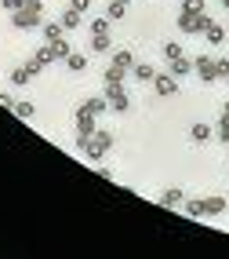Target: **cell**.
Masks as SVG:
<instances>
[{"label": "cell", "mask_w": 229, "mask_h": 259, "mask_svg": "<svg viewBox=\"0 0 229 259\" xmlns=\"http://www.w3.org/2000/svg\"><path fill=\"white\" fill-rule=\"evenodd\" d=\"M11 26H15V29H40V26H44V8H40V0L15 11V15H11Z\"/></svg>", "instance_id": "obj_1"}, {"label": "cell", "mask_w": 229, "mask_h": 259, "mask_svg": "<svg viewBox=\"0 0 229 259\" xmlns=\"http://www.w3.org/2000/svg\"><path fill=\"white\" fill-rule=\"evenodd\" d=\"M80 150H84V157H87V161H102L105 153L113 150V135H109V132H95L91 139H84V143H80Z\"/></svg>", "instance_id": "obj_2"}, {"label": "cell", "mask_w": 229, "mask_h": 259, "mask_svg": "<svg viewBox=\"0 0 229 259\" xmlns=\"http://www.w3.org/2000/svg\"><path fill=\"white\" fill-rule=\"evenodd\" d=\"M225 197H204V201H186V215L200 219V215H222L225 212Z\"/></svg>", "instance_id": "obj_3"}, {"label": "cell", "mask_w": 229, "mask_h": 259, "mask_svg": "<svg viewBox=\"0 0 229 259\" xmlns=\"http://www.w3.org/2000/svg\"><path fill=\"white\" fill-rule=\"evenodd\" d=\"M207 26H211V15H193V11L179 15V29L186 33V37H193V33H207Z\"/></svg>", "instance_id": "obj_4"}, {"label": "cell", "mask_w": 229, "mask_h": 259, "mask_svg": "<svg viewBox=\"0 0 229 259\" xmlns=\"http://www.w3.org/2000/svg\"><path fill=\"white\" fill-rule=\"evenodd\" d=\"M193 73H197L204 84L218 80V59H211V55H197V59H193Z\"/></svg>", "instance_id": "obj_5"}, {"label": "cell", "mask_w": 229, "mask_h": 259, "mask_svg": "<svg viewBox=\"0 0 229 259\" xmlns=\"http://www.w3.org/2000/svg\"><path fill=\"white\" fill-rule=\"evenodd\" d=\"M98 128H95V113L91 110H84V106H77V143H84V139H91Z\"/></svg>", "instance_id": "obj_6"}, {"label": "cell", "mask_w": 229, "mask_h": 259, "mask_svg": "<svg viewBox=\"0 0 229 259\" xmlns=\"http://www.w3.org/2000/svg\"><path fill=\"white\" fill-rule=\"evenodd\" d=\"M105 99H109V106H113L117 113H128V106H131L124 84H105Z\"/></svg>", "instance_id": "obj_7"}, {"label": "cell", "mask_w": 229, "mask_h": 259, "mask_svg": "<svg viewBox=\"0 0 229 259\" xmlns=\"http://www.w3.org/2000/svg\"><path fill=\"white\" fill-rule=\"evenodd\" d=\"M51 62H59V55H55V48H51V44H44V48H37V55H33V59H29V66H33V70H37V73H40V70H47V66H51Z\"/></svg>", "instance_id": "obj_8"}, {"label": "cell", "mask_w": 229, "mask_h": 259, "mask_svg": "<svg viewBox=\"0 0 229 259\" xmlns=\"http://www.w3.org/2000/svg\"><path fill=\"white\" fill-rule=\"evenodd\" d=\"M153 88H156V95H175V92H179V80H175L171 73H156V80H153Z\"/></svg>", "instance_id": "obj_9"}, {"label": "cell", "mask_w": 229, "mask_h": 259, "mask_svg": "<svg viewBox=\"0 0 229 259\" xmlns=\"http://www.w3.org/2000/svg\"><path fill=\"white\" fill-rule=\"evenodd\" d=\"M33 77H37V70H33L29 62H22V66H15V70H11V84H15V88H22V84H29Z\"/></svg>", "instance_id": "obj_10"}, {"label": "cell", "mask_w": 229, "mask_h": 259, "mask_svg": "<svg viewBox=\"0 0 229 259\" xmlns=\"http://www.w3.org/2000/svg\"><path fill=\"white\" fill-rule=\"evenodd\" d=\"M131 77H135L138 84H153V80H156V70H153L149 62H135V70H131Z\"/></svg>", "instance_id": "obj_11"}, {"label": "cell", "mask_w": 229, "mask_h": 259, "mask_svg": "<svg viewBox=\"0 0 229 259\" xmlns=\"http://www.w3.org/2000/svg\"><path fill=\"white\" fill-rule=\"evenodd\" d=\"M62 62H66V70H69V73H84V70H87V55H80V51H69Z\"/></svg>", "instance_id": "obj_12"}, {"label": "cell", "mask_w": 229, "mask_h": 259, "mask_svg": "<svg viewBox=\"0 0 229 259\" xmlns=\"http://www.w3.org/2000/svg\"><path fill=\"white\" fill-rule=\"evenodd\" d=\"M167 73L175 77V80H179V77H189L193 73V62L182 55V59H175V62H167Z\"/></svg>", "instance_id": "obj_13"}, {"label": "cell", "mask_w": 229, "mask_h": 259, "mask_svg": "<svg viewBox=\"0 0 229 259\" xmlns=\"http://www.w3.org/2000/svg\"><path fill=\"white\" fill-rule=\"evenodd\" d=\"M40 33H44V40H47V44H55V40H62V33H66V26L51 19V22H44V26H40Z\"/></svg>", "instance_id": "obj_14"}, {"label": "cell", "mask_w": 229, "mask_h": 259, "mask_svg": "<svg viewBox=\"0 0 229 259\" xmlns=\"http://www.w3.org/2000/svg\"><path fill=\"white\" fill-rule=\"evenodd\" d=\"M109 66H117V70L131 73V70H135V55H131V51H113V62H109Z\"/></svg>", "instance_id": "obj_15"}, {"label": "cell", "mask_w": 229, "mask_h": 259, "mask_svg": "<svg viewBox=\"0 0 229 259\" xmlns=\"http://www.w3.org/2000/svg\"><path fill=\"white\" fill-rule=\"evenodd\" d=\"M211 135H215V128H207V124H204V120H197V124H193V128H189V139H193V143H207V139H211Z\"/></svg>", "instance_id": "obj_16"}, {"label": "cell", "mask_w": 229, "mask_h": 259, "mask_svg": "<svg viewBox=\"0 0 229 259\" xmlns=\"http://www.w3.org/2000/svg\"><path fill=\"white\" fill-rule=\"evenodd\" d=\"M80 106H84V110H91L95 117H102L105 110H109V99H98V95H91V99H84Z\"/></svg>", "instance_id": "obj_17"}, {"label": "cell", "mask_w": 229, "mask_h": 259, "mask_svg": "<svg viewBox=\"0 0 229 259\" xmlns=\"http://www.w3.org/2000/svg\"><path fill=\"white\" fill-rule=\"evenodd\" d=\"M156 201H160L164 208H179V204H182V190H171V186H167V190H164V194L156 197Z\"/></svg>", "instance_id": "obj_18"}, {"label": "cell", "mask_w": 229, "mask_h": 259, "mask_svg": "<svg viewBox=\"0 0 229 259\" xmlns=\"http://www.w3.org/2000/svg\"><path fill=\"white\" fill-rule=\"evenodd\" d=\"M59 22L66 26V33H69V29H77V26H80V11H73V8H66V11H62V19H59Z\"/></svg>", "instance_id": "obj_19"}, {"label": "cell", "mask_w": 229, "mask_h": 259, "mask_svg": "<svg viewBox=\"0 0 229 259\" xmlns=\"http://www.w3.org/2000/svg\"><path fill=\"white\" fill-rule=\"evenodd\" d=\"M105 15H109V19H124V15H128V0H109Z\"/></svg>", "instance_id": "obj_20"}, {"label": "cell", "mask_w": 229, "mask_h": 259, "mask_svg": "<svg viewBox=\"0 0 229 259\" xmlns=\"http://www.w3.org/2000/svg\"><path fill=\"white\" fill-rule=\"evenodd\" d=\"M124 77H128V73H124V70H117V66H105V73H102L105 84H124Z\"/></svg>", "instance_id": "obj_21"}, {"label": "cell", "mask_w": 229, "mask_h": 259, "mask_svg": "<svg viewBox=\"0 0 229 259\" xmlns=\"http://www.w3.org/2000/svg\"><path fill=\"white\" fill-rule=\"evenodd\" d=\"M109 22H113L109 15H102V19H95V22H91V37H105V33H109Z\"/></svg>", "instance_id": "obj_22"}, {"label": "cell", "mask_w": 229, "mask_h": 259, "mask_svg": "<svg viewBox=\"0 0 229 259\" xmlns=\"http://www.w3.org/2000/svg\"><path fill=\"white\" fill-rule=\"evenodd\" d=\"M109 33H105V37H91V51H95V55H105V51H109Z\"/></svg>", "instance_id": "obj_23"}, {"label": "cell", "mask_w": 229, "mask_h": 259, "mask_svg": "<svg viewBox=\"0 0 229 259\" xmlns=\"http://www.w3.org/2000/svg\"><path fill=\"white\" fill-rule=\"evenodd\" d=\"M160 51H164V59H167V62H175V59H182V44H175V40H167V44H164Z\"/></svg>", "instance_id": "obj_24"}, {"label": "cell", "mask_w": 229, "mask_h": 259, "mask_svg": "<svg viewBox=\"0 0 229 259\" xmlns=\"http://www.w3.org/2000/svg\"><path fill=\"white\" fill-rule=\"evenodd\" d=\"M215 139H218L222 146H229V117H222V120H218V128H215Z\"/></svg>", "instance_id": "obj_25"}, {"label": "cell", "mask_w": 229, "mask_h": 259, "mask_svg": "<svg viewBox=\"0 0 229 259\" xmlns=\"http://www.w3.org/2000/svg\"><path fill=\"white\" fill-rule=\"evenodd\" d=\"M204 37H207L211 44H222V40H225V29H222V26H215V22H211V26H207V33H204Z\"/></svg>", "instance_id": "obj_26"}, {"label": "cell", "mask_w": 229, "mask_h": 259, "mask_svg": "<svg viewBox=\"0 0 229 259\" xmlns=\"http://www.w3.org/2000/svg\"><path fill=\"white\" fill-rule=\"evenodd\" d=\"M11 110H15V113H19L22 120H29V117H33V102H15V106H11Z\"/></svg>", "instance_id": "obj_27"}, {"label": "cell", "mask_w": 229, "mask_h": 259, "mask_svg": "<svg viewBox=\"0 0 229 259\" xmlns=\"http://www.w3.org/2000/svg\"><path fill=\"white\" fill-rule=\"evenodd\" d=\"M182 11H193V15H204V0H182Z\"/></svg>", "instance_id": "obj_28"}, {"label": "cell", "mask_w": 229, "mask_h": 259, "mask_svg": "<svg viewBox=\"0 0 229 259\" xmlns=\"http://www.w3.org/2000/svg\"><path fill=\"white\" fill-rule=\"evenodd\" d=\"M51 48H55V55H59V59H66V55H69V51H73V48H69V40H66V37H62V40H55V44H51Z\"/></svg>", "instance_id": "obj_29"}, {"label": "cell", "mask_w": 229, "mask_h": 259, "mask_svg": "<svg viewBox=\"0 0 229 259\" xmlns=\"http://www.w3.org/2000/svg\"><path fill=\"white\" fill-rule=\"evenodd\" d=\"M26 4H37V0H4V8H11V11H19V8H26Z\"/></svg>", "instance_id": "obj_30"}, {"label": "cell", "mask_w": 229, "mask_h": 259, "mask_svg": "<svg viewBox=\"0 0 229 259\" xmlns=\"http://www.w3.org/2000/svg\"><path fill=\"white\" fill-rule=\"evenodd\" d=\"M69 8H73V11H80V15H84L87 8H91V0H69Z\"/></svg>", "instance_id": "obj_31"}, {"label": "cell", "mask_w": 229, "mask_h": 259, "mask_svg": "<svg viewBox=\"0 0 229 259\" xmlns=\"http://www.w3.org/2000/svg\"><path fill=\"white\" fill-rule=\"evenodd\" d=\"M218 80H229V59H218Z\"/></svg>", "instance_id": "obj_32"}, {"label": "cell", "mask_w": 229, "mask_h": 259, "mask_svg": "<svg viewBox=\"0 0 229 259\" xmlns=\"http://www.w3.org/2000/svg\"><path fill=\"white\" fill-rule=\"evenodd\" d=\"M222 117H229V102H225V106H222Z\"/></svg>", "instance_id": "obj_33"}, {"label": "cell", "mask_w": 229, "mask_h": 259, "mask_svg": "<svg viewBox=\"0 0 229 259\" xmlns=\"http://www.w3.org/2000/svg\"><path fill=\"white\" fill-rule=\"evenodd\" d=\"M218 4H222V8H229V0H218Z\"/></svg>", "instance_id": "obj_34"}, {"label": "cell", "mask_w": 229, "mask_h": 259, "mask_svg": "<svg viewBox=\"0 0 229 259\" xmlns=\"http://www.w3.org/2000/svg\"><path fill=\"white\" fill-rule=\"evenodd\" d=\"M0 4H4V0H0Z\"/></svg>", "instance_id": "obj_35"}]
</instances>
